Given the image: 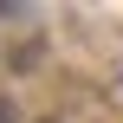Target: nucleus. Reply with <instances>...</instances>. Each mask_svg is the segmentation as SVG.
<instances>
[{
	"instance_id": "obj_1",
	"label": "nucleus",
	"mask_w": 123,
	"mask_h": 123,
	"mask_svg": "<svg viewBox=\"0 0 123 123\" xmlns=\"http://www.w3.org/2000/svg\"><path fill=\"white\" fill-rule=\"evenodd\" d=\"M0 123H13V104H6V97H0Z\"/></svg>"
}]
</instances>
